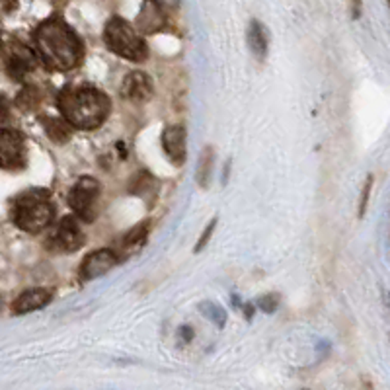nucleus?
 Instances as JSON below:
<instances>
[{"mask_svg":"<svg viewBox=\"0 0 390 390\" xmlns=\"http://www.w3.org/2000/svg\"><path fill=\"white\" fill-rule=\"evenodd\" d=\"M35 51L49 70L65 72L82 60V43L70 26L59 18L45 20L33 33Z\"/></svg>","mask_w":390,"mask_h":390,"instance_id":"obj_1","label":"nucleus"},{"mask_svg":"<svg viewBox=\"0 0 390 390\" xmlns=\"http://www.w3.org/2000/svg\"><path fill=\"white\" fill-rule=\"evenodd\" d=\"M57 104L63 113V120L72 129L82 131L100 127L111 110L110 98L96 86H88V84L67 86L65 90H60Z\"/></svg>","mask_w":390,"mask_h":390,"instance_id":"obj_2","label":"nucleus"},{"mask_svg":"<svg viewBox=\"0 0 390 390\" xmlns=\"http://www.w3.org/2000/svg\"><path fill=\"white\" fill-rule=\"evenodd\" d=\"M12 222L24 232H40L55 219V207L49 201V191L35 188L20 193L12 201Z\"/></svg>","mask_w":390,"mask_h":390,"instance_id":"obj_3","label":"nucleus"},{"mask_svg":"<svg viewBox=\"0 0 390 390\" xmlns=\"http://www.w3.org/2000/svg\"><path fill=\"white\" fill-rule=\"evenodd\" d=\"M104 41H106L108 49L113 51L115 55H120L123 59L140 63L149 57V47H147L145 40L140 38L129 22L117 18V16L106 24Z\"/></svg>","mask_w":390,"mask_h":390,"instance_id":"obj_4","label":"nucleus"},{"mask_svg":"<svg viewBox=\"0 0 390 390\" xmlns=\"http://www.w3.org/2000/svg\"><path fill=\"white\" fill-rule=\"evenodd\" d=\"M98 195H100V181L90 176H82L69 191L70 209L81 219L90 222L96 219V213H92V207H94V201L98 200Z\"/></svg>","mask_w":390,"mask_h":390,"instance_id":"obj_5","label":"nucleus"},{"mask_svg":"<svg viewBox=\"0 0 390 390\" xmlns=\"http://www.w3.org/2000/svg\"><path fill=\"white\" fill-rule=\"evenodd\" d=\"M28 162L26 140L18 131L0 129V168H24Z\"/></svg>","mask_w":390,"mask_h":390,"instance_id":"obj_6","label":"nucleus"},{"mask_svg":"<svg viewBox=\"0 0 390 390\" xmlns=\"http://www.w3.org/2000/svg\"><path fill=\"white\" fill-rule=\"evenodd\" d=\"M51 244L60 252H74L81 248L84 244V234H82L81 227L74 220V217L60 219L57 229L53 232V236H51Z\"/></svg>","mask_w":390,"mask_h":390,"instance_id":"obj_7","label":"nucleus"},{"mask_svg":"<svg viewBox=\"0 0 390 390\" xmlns=\"http://www.w3.org/2000/svg\"><path fill=\"white\" fill-rule=\"evenodd\" d=\"M120 263V256L110 248H100V250L88 254L82 261L81 273L84 279H98L101 275H106L115 266Z\"/></svg>","mask_w":390,"mask_h":390,"instance_id":"obj_8","label":"nucleus"},{"mask_svg":"<svg viewBox=\"0 0 390 390\" xmlns=\"http://www.w3.org/2000/svg\"><path fill=\"white\" fill-rule=\"evenodd\" d=\"M154 94V84L147 72L135 70L125 76V81L121 84V96L135 104H145L149 101Z\"/></svg>","mask_w":390,"mask_h":390,"instance_id":"obj_9","label":"nucleus"},{"mask_svg":"<svg viewBox=\"0 0 390 390\" xmlns=\"http://www.w3.org/2000/svg\"><path fill=\"white\" fill-rule=\"evenodd\" d=\"M162 149L168 161L176 166H181L186 161V129L184 125H170L162 133Z\"/></svg>","mask_w":390,"mask_h":390,"instance_id":"obj_10","label":"nucleus"},{"mask_svg":"<svg viewBox=\"0 0 390 390\" xmlns=\"http://www.w3.org/2000/svg\"><path fill=\"white\" fill-rule=\"evenodd\" d=\"M51 299H53V293L49 289H43V287L24 291L20 297L14 300L12 312L14 314H28L31 310L43 309L47 302H51Z\"/></svg>","mask_w":390,"mask_h":390,"instance_id":"obj_11","label":"nucleus"},{"mask_svg":"<svg viewBox=\"0 0 390 390\" xmlns=\"http://www.w3.org/2000/svg\"><path fill=\"white\" fill-rule=\"evenodd\" d=\"M41 125L45 129V135L57 145H65L72 137V127L63 117H41Z\"/></svg>","mask_w":390,"mask_h":390,"instance_id":"obj_12","label":"nucleus"},{"mask_svg":"<svg viewBox=\"0 0 390 390\" xmlns=\"http://www.w3.org/2000/svg\"><path fill=\"white\" fill-rule=\"evenodd\" d=\"M248 45L258 59H266V55H268V31L263 30V26L258 20H252L250 26H248Z\"/></svg>","mask_w":390,"mask_h":390,"instance_id":"obj_13","label":"nucleus"},{"mask_svg":"<svg viewBox=\"0 0 390 390\" xmlns=\"http://www.w3.org/2000/svg\"><path fill=\"white\" fill-rule=\"evenodd\" d=\"M213 164H215V152H213L211 147H205V149L201 150L200 162H197V174H195L197 184H200L201 188L209 186L211 176H213Z\"/></svg>","mask_w":390,"mask_h":390,"instance_id":"obj_14","label":"nucleus"},{"mask_svg":"<svg viewBox=\"0 0 390 390\" xmlns=\"http://www.w3.org/2000/svg\"><path fill=\"white\" fill-rule=\"evenodd\" d=\"M149 220H143L139 225H135L133 229L123 236V248H139L145 244L147 236H149Z\"/></svg>","mask_w":390,"mask_h":390,"instance_id":"obj_15","label":"nucleus"},{"mask_svg":"<svg viewBox=\"0 0 390 390\" xmlns=\"http://www.w3.org/2000/svg\"><path fill=\"white\" fill-rule=\"evenodd\" d=\"M31 63L28 57H22V55H12L8 63H6V70H8V76L14 81H22L28 72H30Z\"/></svg>","mask_w":390,"mask_h":390,"instance_id":"obj_16","label":"nucleus"},{"mask_svg":"<svg viewBox=\"0 0 390 390\" xmlns=\"http://www.w3.org/2000/svg\"><path fill=\"white\" fill-rule=\"evenodd\" d=\"M41 96L38 88H33V86H26V88H22V92L18 94V98H16V104L20 106L22 110H35L38 108V104H40Z\"/></svg>","mask_w":390,"mask_h":390,"instance_id":"obj_17","label":"nucleus"},{"mask_svg":"<svg viewBox=\"0 0 390 390\" xmlns=\"http://www.w3.org/2000/svg\"><path fill=\"white\" fill-rule=\"evenodd\" d=\"M201 312L205 314V316H209L211 320L215 322L217 326H222L225 320H227V314H225V310L219 309V307H215V304H201Z\"/></svg>","mask_w":390,"mask_h":390,"instance_id":"obj_18","label":"nucleus"},{"mask_svg":"<svg viewBox=\"0 0 390 390\" xmlns=\"http://www.w3.org/2000/svg\"><path fill=\"white\" fill-rule=\"evenodd\" d=\"M258 304H260V309L263 310V312H273V310L279 307V295H266V297H261L260 300H258Z\"/></svg>","mask_w":390,"mask_h":390,"instance_id":"obj_19","label":"nucleus"},{"mask_svg":"<svg viewBox=\"0 0 390 390\" xmlns=\"http://www.w3.org/2000/svg\"><path fill=\"white\" fill-rule=\"evenodd\" d=\"M215 225H217V219H213L207 225V229H205V232L200 236V241H197V246H195V252H201L205 246H207V242H209L211 234H213V230H215Z\"/></svg>","mask_w":390,"mask_h":390,"instance_id":"obj_20","label":"nucleus"},{"mask_svg":"<svg viewBox=\"0 0 390 390\" xmlns=\"http://www.w3.org/2000/svg\"><path fill=\"white\" fill-rule=\"evenodd\" d=\"M371 188H373V176H369V178H367V181H365V188H363V195H361V205H359V217H363V215H365L367 203H369Z\"/></svg>","mask_w":390,"mask_h":390,"instance_id":"obj_21","label":"nucleus"},{"mask_svg":"<svg viewBox=\"0 0 390 390\" xmlns=\"http://www.w3.org/2000/svg\"><path fill=\"white\" fill-rule=\"evenodd\" d=\"M8 115H10V106H8L6 98L0 96V121L8 120Z\"/></svg>","mask_w":390,"mask_h":390,"instance_id":"obj_22","label":"nucleus"},{"mask_svg":"<svg viewBox=\"0 0 390 390\" xmlns=\"http://www.w3.org/2000/svg\"><path fill=\"white\" fill-rule=\"evenodd\" d=\"M353 4H351V8H353V18L357 20L361 16V0H351Z\"/></svg>","mask_w":390,"mask_h":390,"instance_id":"obj_23","label":"nucleus"},{"mask_svg":"<svg viewBox=\"0 0 390 390\" xmlns=\"http://www.w3.org/2000/svg\"><path fill=\"white\" fill-rule=\"evenodd\" d=\"M0 47H2V38H0Z\"/></svg>","mask_w":390,"mask_h":390,"instance_id":"obj_24","label":"nucleus"},{"mask_svg":"<svg viewBox=\"0 0 390 390\" xmlns=\"http://www.w3.org/2000/svg\"><path fill=\"white\" fill-rule=\"evenodd\" d=\"M0 307H2V299H0Z\"/></svg>","mask_w":390,"mask_h":390,"instance_id":"obj_25","label":"nucleus"}]
</instances>
